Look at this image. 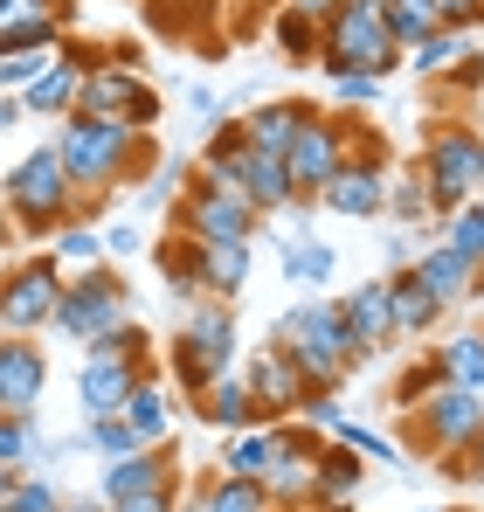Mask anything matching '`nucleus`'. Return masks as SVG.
Returning <instances> with one entry per match:
<instances>
[{"label":"nucleus","mask_w":484,"mask_h":512,"mask_svg":"<svg viewBox=\"0 0 484 512\" xmlns=\"http://www.w3.org/2000/svg\"><path fill=\"white\" fill-rule=\"evenodd\" d=\"M194 409H201V423L229 429V436H236V429H263V409H256V395H249V381H242V374L215 381V388H208Z\"/></svg>","instance_id":"obj_24"},{"label":"nucleus","mask_w":484,"mask_h":512,"mask_svg":"<svg viewBox=\"0 0 484 512\" xmlns=\"http://www.w3.org/2000/svg\"><path fill=\"white\" fill-rule=\"evenodd\" d=\"M319 63L332 77L360 70V77H388L402 63L395 35H388V0H339L319 21Z\"/></svg>","instance_id":"obj_5"},{"label":"nucleus","mask_w":484,"mask_h":512,"mask_svg":"<svg viewBox=\"0 0 484 512\" xmlns=\"http://www.w3.org/2000/svg\"><path fill=\"white\" fill-rule=\"evenodd\" d=\"M277 346H284V360L305 374V395H312V388L332 395V388L367 360V346L353 340V326H346V312H339L332 298H312V305L284 312V319H277Z\"/></svg>","instance_id":"obj_1"},{"label":"nucleus","mask_w":484,"mask_h":512,"mask_svg":"<svg viewBox=\"0 0 484 512\" xmlns=\"http://www.w3.org/2000/svg\"><path fill=\"white\" fill-rule=\"evenodd\" d=\"M388 35H395V49H422L429 35H443V14H436V0H388Z\"/></svg>","instance_id":"obj_30"},{"label":"nucleus","mask_w":484,"mask_h":512,"mask_svg":"<svg viewBox=\"0 0 484 512\" xmlns=\"http://www.w3.org/2000/svg\"><path fill=\"white\" fill-rule=\"evenodd\" d=\"M436 14H443V28H478L484 0H436Z\"/></svg>","instance_id":"obj_46"},{"label":"nucleus","mask_w":484,"mask_h":512,"mask_svg":"<svg viewBox=\"0 0 484 512\" xmlns=\"http://www.w3.org/2000/svg\"><path fill=\"white\" fill-rule=\"evenodd\" d=\"M28 464H42V436L28 416H0V471L7 478H21Z\"/></svg>","instance_id":"obj_35"},{"label":"nucleus","mask_w":484,"mask_h":512,"mask_svg":"<svg viewBox=\"0 0 484 512\" xmlns=\"http://www.w3.org/2000/svg\"><path fill=\"white\" fill-rule=\"evenodd\" d=\"M97 63H104V49H90V42H63V49H56V63L21 90V111L70 118V111H77V97H83V77H90Z\"/></svg>","instance_id":"obj_13"},{"label":"nucleus","mask_w":484,"mask_h":512,"mask_svg":"<svg viewBox=\"0 0 484 512\" xmlns=\"http://www.w3.org/2000/svg\"><path fill=\"white\" fill-rule=\"evenodd\" d=\"M90 450H104V457H132V450H146V443H139V429L125 423V416H104V423H90Z\"/></svg>","instance_id":"obj_41"},{"label":"nucleus","mask_w":484,"mask_h":512,"mask_svg":"<svg viewBox=\"0 0 484 512\" xmlns=\"http://www.w3.org/2000/svg\"><path fill=\"white\" fill-rule=\"evenodd\" d=\"M0 512H7V499H0Z\"/></svg>","instance_id":"obj_54"},{"label":"nucleus","mask_w":484,"mask_h":512,"mask_svg":"<svg viewBox=\"0 0 484 512\" xmlns=\"http://www.w3.org/2000/svg\"><path fill=\"white\" fill-rule=\"evenodd\" d=\"M7 512H63V499H56V485L21 478V485H14V499H7Z\"/></svg>","instance_id":"obj_44"},{"label":"nucleus","mask_w":484,"mask_h":512,"mask_svg":"<svg viewBox=\"0 0 484 512\" xmlns=\"http://www.w3.org/2000/svg\"><path fill=\"white\" fill-rule=\"evenodd\" d=\"M56 153L77 180V194H111L118 180H132V167L146 160V132L132 118H90L70 111L63 132H56Z\"/></svg>","instance_id":"obj_2"},{"label":"nucleus","mask_w":484,"mask_h":512,"mask_svg":"<svg viewBox=\"0 0 484 512\" xmlns=\"http://www.w3.org/2000/svg\"><path fill=\"white\" fill-rule=\"evenodd\" d=\"M249 284V243H201V291L236 305Z\"/></svg>","instance_id":"obj_25"},{"label":"nucleus","mask_w":484,"mask_h":512,"mask_svg":"<svg viewBox=\"0 0 484 512\" xmlns=\"http://www.w3.org/2000/svg\"><path fill=\"white\" fill-rule=\"evenodd\" d=\"M242 381H249L256 409H263V423H284V416H298V402H305V374L284 360V346H263V353H249Z\"/></svg>","instance_id":"obj_14"},{"label":"nucleus","mask_w":484,"mask_h":512,"mask_svg":"<svg viewBox=\"0 0 484 512\" xmlns=\"http://www.w3.org/2000/svg\"><path fill=\"white\" fill-rule=\"evenodd\" d=\"M111 512H180V478H166V485H146V492L118 499Z\"/></svg>","instance_id":"obj_42"},{"label":"nucleus","mask_w":484,"mask_h":512,"mask_svg":"<svg viewBox=\"0 0 484 512\" xmlns=\"http://www.w3.org/2000/svg\"><path fill=\"white\" fill-rule=\"evenodd\" d=\"M339 312H346V326H353V340L367 346V353H381V346H395V305H388V277H374V284H353L346 298H339Z\"/></svg>","instance_id":"obj_18"},{"label":"nucleus","mask_w":484,"mask_h":512,"mask_svg":"<svg viewBox=\"0 0 484 512\" xmlns=\"http://www.w3.org/2000/svg\"><path fill=\"white\" fill-rule=\"evenodd\" d=\"M77 111H90V118H132L139 132L160 118V97H153V84L139 77V56L132 49H104V63L83 77V97H77Z\"/></svg>","instance_id":"obj_10"},{"label":"nucleus","mask_w":484,"mask_h":512,"mask_svg":"<svg viewBox=\"0 0 484 512\" xmlns=\"http://www.w3.org/2000/svg\"><path fill=\"white\" fill-rule=\"evenodd\" d=\"M429 512H443V506H429Z\"/></svg>","instance_id":"obj_55"},{"label":"nucleus","mask_w":484,"mask_h":512,"mask_svg":"<svg viewBox=\"0 0 484 512\" xmlns=\"http://www.w3.org/2000/svg\"><path fill=\"white\" fill-rule=\"evenodd\" d=\"M14 118H21V97H7V90H0V132H7Z\"/></svg>","instance_id":"obj_50"},{"label":"nucleus","mask_w":484,"mask_h":512,"mask_svg":"<svg viewBox=\"0 0 484 512\" xmlns=\"http://www.w3.org/2000/svg\"><path fill=\"white\" fill-rule=\"evenodd\" d=\"M0 208L14 215V229H21V236H56L63 222H77L83 194H77V180H70V167H63V153H56V139H49V146H35L21 167H7Z\"/></svg>","instance_id":"obj_4"},{"label":"nucleus","mask_w":484,"mask_h":512,"mask_svg":"<svg viewBox=\"0 0 484 512\" xmlns=\"http://www.w3.org/2000/svg\"><path fill=\"white\" fill-rule=\"evenodd\" d=\"M270 35H277V49H284L291 63H312V56H319V21H312V14L277 7V14H270Z\"/></svg>","instance_id":"obj_37"},{"label":"nucleus","mask_w":484,"mask_h":512,"mask_svg":"<svg viewBox=\"0 0 484 512\" xmlns=\"http://www.w3.org/2000/svg\"><path fill=\"white\" fill-rule=\"evenodd\" d=\"M415 167H422L429 194H436V215H457L464 201H478V194H484V132H478V125H464V118L429 125V146H422Z\"/></svg>","instance_id":"obj_6"},{"label":"nucleus","mask_w":484,"mask_h":512,"mask_svg":"<svg viewBox=\"0 0 484 512\" xmlns=\"http://www.w3.org/2000/svg\"><path fill=\"white\" fill-rule=\"evenodd\" d=\"M353 160V118L346 111H312L305 118V132H298V146L284 153V173H291V187H298V201H319L325 180Z\"/></svg>","instance_id":"obj_12"},{"label":"nucleus","mask_w":484,"mask_h":512,"mask_svg":"<svg viewBox=\"0 0 484 512\" xmlns=\"http://www.w3.org/2000/svg\"><path fill=\"white\" fill-rule=\"evenodd\" d=\"M132 243H139L132 229H104V250H111V256H125V250H132Z\"/></svg>","instance_id":"obj_49"},{"label":"nucleus","mask_w":484,"mask_h":512,"mask_svg":"<svg viewBox=\"0 0 484 512\" xmlns=\"http://www.w3.org/2000/svg\"><path fill=\"white\" fill-rule=\"evenodd\" d=\"M166 478H180V464H173L166 443H146V450H132V457H111V464H104V506L132 499V492H146V485H166Z\"/></svg>","instance_id":"obj_19"},{"label":"nucleus","mask_w":484,"mask_h":512,"mask_svg":"<svg viewBox=\"0 0 484 512\" xmlns=\"http://www.w3.org/2000/svg\"><path fill=\"white\" fill-rule=\"evenodd\" d=\"M360 478H367V464H360L346 443H325L319 450V499H312V506H353Z\"/></svg>","instance_id":"obj_28"},{"label":"nucleus","mask_w":484,"mask_h":512,"mask_svg":"<svg viewBox=\"0 0 484 512\" xmlns=\"http://www.w3.org/2000/svg\"><path fill=\"white\" fill-rule=\"evenodd\" d=\"M166 374H173V388H180L187 402H201L215 381L236 374V312H229L222 298L187 305L180 333H173V346H166Z\"/></svg>","instance_id":"obj_3"},{"label":"nucleus","mask_w":484,"mask_h":512,"mask_svg":"<svg viewBox=\"0 0 484 512\" xmlns=\"http://www.w3.org/2000/svg\"><path fill=\"white\" fill-rule=\"evenodd\" d=\"M63 14L70 0H0V56L63 49Z\"/></svg>","instance_id":"obj_15"},{"label":"nucleus","mask_w":484,"mask_h":512,"mask_svg":"<svg viewBox=\"0 0 484 512\" xmlns=\"http://www.w3.org/2000/svg\"><path fill=\"white\" fill-rule=\"evenodd\" d=\"M256 222H263V215L242 201L236 187H222V180H208V173H194L187 194L173 201V229H180L187 243H249Z\"/></svg>","instance_id":"obj_9"},{"label":"nucleus","mask_w":484,"mask_h":512,"mask_svg":"<svg viewBox=\"0 0 484 512\" xmlns=\"http://www.w3.org/2000/svg\"><path fill=\"white\" fill-rule=\"evenodd\" d=\"M14 236H21V229H14V215H7V208H0V250H7V243H14Z\"/></svg>","instance_id":"obj_51"},{"label":"nucleus","mask_w":484,"mask_h":512,"mask_svg":"<svg viewBox=\"0 0 484 512\" xmlns=\"http://www.w3.org/2000/svg\"><path fill=\"white\" fill-rule=\"evenodd\" d=\"M160 270H166V291L194 298V291H201V243H187L180 229H166V243H160Z\"/></svg>","instance_id":"obj_31"},{"label":"nucleus","mask_w":484,"mask_h":512,"mask_svg":"<svg viewBox=\"0 0 484 512\" xmlns=\"http://www.w3.org/2000/svg\"><path fill=\"white\" fill-rule=\"evenodd\" d=\"M284 270H291V284H325L332 277V250L325 243H284Z\"/></svg>","instance_id":"obj_39"},{"label":"nucleus","mask_w":484,"mask_h":512,"mask_svg":"<svg viewBox=\"0 0 484 512\" xmlns=\"http://www.w3.org/2000/svg\"><path fill=\"white\" fill-rule=\"evenodd\" d=\"M464 56H471L464 28H443V35H429L422 49H408V70H415V77H450V70H457Z\"/></svg>","instance_id":"obj_32"},{"label":"nucleus","mask_w":484,"mask_h":512,"mask_svg":"<svg viewBox=\"0 0 484 512\" xmlns=\"http://www.w3.org/2000/svg\"><path fill=\"white\" fill-rule=\"evenodd\" d=\"M443 250H457L464 263H478V270H484V194H478V201H464L457 215H443Z\"/></svg>","instance_id":"obj_33"},{"label":"nucleus","mask_w":484,"mask_h":512,"mask_svg":"<svg viewBox=\"0 0 484 512\" xmlns=\"http://www.w3.org/2000/svg\"><path fill=\"white\" fill-rule=\"evenodd\" d=\"M42 388H49V360H42V346L7 340V333H0V416H35Z\"/></svg>","instance_id":"obj_16"},{"label":"nucleus","mask_w":484,"mask_h":512,"mask_svg":"<svg viewBox=\"0 0 484 512\" xmlns=\"http://www.w3.org/2000/svg\"><path fill=\"white\" fill-rule=\"evenodd\" d=\"M63 512H111V506H104V499H77V506L63 499Z\"/></svg>","instance_id":"obj_52"},{"label":"nucleus","mask_w":484,"mask_h":512,"mask_svg":"<svg viewBox=\"0 0 484 512\" xmlns=\"http://www.w3.org/2000/svg\"><path fill=\"white\" fill-rule=\"evenodd\" d=\"M236 7H242V0H236Z\"/></svg>","instance_id":"obj_58"},{"label":"nucleus","mask_w":484,"mask_h":512,"mask_svg":"<svg viewBox=\"0 0 484 512\" xmlns=\"http://www.w3.org/2000/svg\"><path fill=\"white\" fill-rule=\"evenodd\" d=\"M160 7H194V0H160Z\"/></svg>","instance_id":"obj_53"},{"label":"nucleus","mask_w":484,"mask_h":512,"mask_svg":"<svg viewBox=\"0 0 484 512\" xmlns=\"http://www.w3.org/2000/svg\"><path fill=\"white\" fill-rule=\"evenodd\" d=\"M332 436H339V443H346L353 457H381V464H395V443H388V436H374V429H360V423H339Z\"/></svg>","instance_id":"obj_43"},{"label":"nucleus","mask_w":484,"mask_h":512,"mask_svg":"<svg viewBox=\"0 0 484 512\" xmlns=\"http://www.w3.org/2000/svg\"><path fill=\"white\" fill-rule=\"evenodd\" d=\"M284 7H291V14H312V21H325V14H332L339 0H284Z\"/></svg>","instance_id":"obj_48"},{"label":"nucleus","mask_w":484,"mask_h":512,"mask_svg":"<svg viewBox=\"0 0 484 512\" xmlns=\"http://www.w3.org/2000/svg\"><path fill=\"white\" fill-rule=\"evenodd\" d=\"M408 270L429 284V298H436L443 312H450V305H464V298H478V263H464V256L443 250V243H436V250H422Z\"/></svg>","instance_id":"obj_21"},{"label":"nucleus","mask_w":484,"mask_h":512,"mask_svg":"<svg viewBox=\"0 0 484 512\" xmlns=\"http://www.w3.org/2000/svg\"><path fill=\"white\" fill-rule=\"evenodd\" d=\"M118 326H132V298H125V277L111 270V263H97V270H77L70 284H63V305H56V333H70L77 346L104 340V333H118Z\"/></svg>","instance_id":"obj_8"},{"label":"nucleus","mask_w":484,"mask_h":512,"mask_svg":"<svg viewBox=\"0 0 484 512\" xmlns=\"http://www.w3.org/2000/svg\"><path fill=\"white\" fill-rule=\"evenodd\" d=\"M125 423L139 429V443H166V429H173V402H166V381H160V374H146V381L132 388Z\"/></svg>","instance_id":"obj_29"},{"label":"nucleus","mask_w":484,"mask_h":512,"mask_svg":"<svg viewBox=\"0 0 484 512\" xmlns=\"http://www.w3.org/2000/svg\"><path fill=\"white\" fill-rule=\"evenodd\" d=\"M63 284H70V270L49 250L7 263V270H0V333H7V340H35L42 326H56Z\"/></svg>","instance_id":"obj_7"},{"label":"nucleus","mask_w":484,"mask_h":512,"mask_svg":"<svg viewBox=\"0 0 484 512\" xmlns=\"http://www.w3.org/2000/svg\"><path fill=\"white\" fill-rule=\"evenodd\" d=\"M478 485H484V478H478Z\"/></svg>","instance_id":"obj_57"},{"label":"nucleus","mask_w":484,"mask_h":512,"mask_svg":"<svg viewBox=\"0 0 484 512\" xmlns=\"http://www.w3.org/2000/svg\"><path fill=\"white\" fill-rule=\"evenodd\" d=\"M388 305H395V333H402V340H422V333L443 326V305L429 298V284H422L415 270H395V277H388Z\"/></svg>","instance_id":"obj_22"},{"label":"nucleus","mask_w":484,"mask_h":512,"mask_svg":"<svg viewBox=\"0 0 484 512\" xmlns=\"http://www.w3.org/2000/svg\"><path fill=\"white\" fill-rule=\"evenodd\" d=\"M270 512H284V506H270Z\"/></svg>","instance_id":"obj_56"},{"label":"nucleus","mask_w":484,"mask_h":512,"mask_svg":"<svg viewBox=\"0 0 484 512\" xmlns=\"http://www.w3.org/2000/svg\"><path fill=\"white\" fill-rule=\"evenodd\" d=\"M49 256H56L63 270H97V263H104V236L83 229V222H63V229L49 236Z\"/></svg>","instance_id":"obj_36"},{"label":"nucleus","mask_w":484,"mask_h":512,"mask_svg":"<svg viewBox=\"0 0 484 512\" xmlns=\"http://www.w3.org/2000/svg\"><path fill=\"white\" fill-rule=\"evenodd\" d=\"M388 215H402V222H436V194H429L422 167L388 173Z\"/></svg>","instance_id":"obj_34"},{"label":"nucleus","mask_w":484,"mask_h":512,"mask_svg":"<svg viewBox=\"0 0 484 512\" xmlns=\"http://www.w3.org/2000/svg\"><path fill=\"white\" fill-rule=\"evenodd\" d=\"M49 63H56V49H21V56H0V90H7V97H21V90L49 70Z\"/></svg>","instance_id":"obj_38"},{"label":"nucleus","mask_w":484,"mask_h":512,"mask_svg":"<svg viewBox=\"0 0 484 512\" xmlns=\"http://www.w3.org/2000/svg\"><path fill=\"white\" fill-rule=\"evenodd\" d=\"M332 90H339V104H374V97H381V77L346 70V77H332Z\"/></svg>","instance_id":"obj_45"},{"label":"nucleus","mask_w":484,"mask_h":512,"mask_svg":"<svg viewBox=\"0 0 484 512\" xmlns=\"http://www.w3.org/2000/svg\"><path fill=\"white\" fill-rule=\"evenodd\" d=\"M270 464H277V429L263 423V429H236V436L222 443V464H215V471L263 485V478H270Z\"/></svg>","instance_id":"obj_26"},{"label":"nucleus","mask_w":484,"mask_h":512,"mask_svg":"<svg viewBox=\"0 0 484 512\" xmlns=\"http://www.w3.org/2000/svg\"><path fill=\"white\" fill-rule=\"evenodd\" d=\"M429 360H436L443 388H471V395H484V326L450 333L443 346H429Z\"/></svg>","instance_id":"obj_23"},{"label":"nucleus","mask_w":484,"mask_h":512,"mask_svg":"<svg viewBox=\"0 0 484 512\" xmlns=\"http://www.w3.org/2000/svg\"><path fill=\"white\" fill-rule=\"evenodd\" d=\"M478 436H484V395H471V388H436L422 409H408V443L429 450L436 464L464 457Z\"/></svg>","instance_id":"obj_11"},{"label":"nucleus","mask_w":484,"mask_h":512,"mask_svg":"<svg viewBox=\"0 0 484 512\" xmlns=\"http://www.w3.org/2000/svg\"><path fill=\"white\" fill-rule=\"evenodd\" d=\"M236 194L256 208V215H284V208H298L291 173H284V160H270V153H249V160L236 167Z\"/></svg>","instance_id":"obj_20"},{"label":"nucleus","mask_w":484,"mask_h":512,"mask_svg":"<svg viewBox=\"0 0 484 512\" xmlns=\"http://www.w3.org/2000/svg\"><path fill=\"white\" fill-rule=\"evenodd\" d=\"M319 104H298V97H270V104H256L249 118H242V139H249V153H270V160H284L291 146H298V132H305V118H312Z\"/></svg>","instance_id":"obj_17"},{"label":"nucleus","mask_w":484,"mask_h":512,"mask_svg":"<svg viewBox=\"0 0 484 512\" xmlns=\"http://www.w3.org/2000/svg\"><path fill=\"white\" fill-rule=\"evenodd\" d=\"M139 201H146V208H166V201H173V173H153V180H146V194H139Z\"/></svg>","instance_id":"obj_47"},{"label":"nucleus","mask_w":484,"mask_h":512,"mask_svg":"<svg viewBox=\"0 0 484 512\" xmlns=\"http://www.w3.org/2000/svg\"><path fill=\"white\" fill-rule=\"evenodd\" d=\"M194 512H270V492L249 478H229V471H208L194 485Z\"/></svg>","instance_id":"obj_27"},{"label":"nucleus","mask_w":484,"mask_h":512,"mask_svg":"<svg viewBox=\"0 0 484 512\" xmlns=\"http://www.w3.org/2000/svg\"><path fill=\"white\" fill-rule=\"evenodd\" d=\"M436 388H443V374H436V360H415V367H408L402 381H395V409H422V402H429V395H436Z\"/></svg>","instance_id":"obj_40"}]
</instances>
